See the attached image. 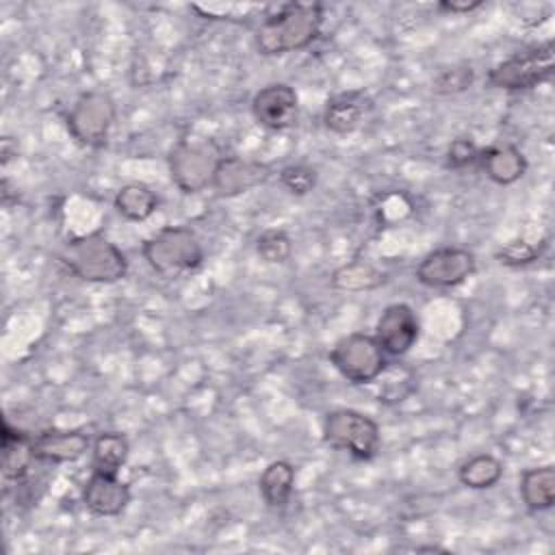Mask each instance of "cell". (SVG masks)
Listing matches in <instances>:
<instances>
[{
  "mask_svg": "<svg viewBox=\"0 0 555 555\" xmlns=\"http://www.w3.org/2000/svg\"><path fill=\"white\" fill-rule=\"evenodd\" d=\"M323 26V7L319 2H288L267 15L256 28V50L262 56H282L306 50Z\"/></svg>",
  "mask_w": 555,
  "mask_h": 555,
  "instance_id": "obj_1",
  "label": "cell"
},
{
  "mask_svg": "<svg viewBox=\"0 0 555 555\" xmlns=\"http://www.w3.org/2000/svg\"><path fill=\"white\" fill-rule=\"evenodd\" d=\"M56 256L61 264L82 282L115 284L128 275L126 254L100 232L67 238Z\"/></svg>",
  "mask_w": 555,
  "mask_h": 555,
  "instance_id": "obj_2",
  "label": "cell"
},
{
  "mask_svg": "<svg viewBox=\"0 0 555 555\" xmlns=\"http://www.w3.org/2000/svg\"><path fill=\"white\" fill-rule=\"evenodd\" d=\"M143 260L154 273L165 280H176L193 273L204 262L199 236L186 225H165L141 245Z\"/></svg>",
  "mask_w": 555,
  "mask_h": 555,
  "instance_id": "obj_3",
  "label": "cell"
},
{
  "mask_svg": "<svg viewBox=\"0 0 555 555\" xmlns=\"http://www.w3.org/2000/svg\"><path fill=\"white\" fill-rule=\"evenodd\" d=\"M225 154L212 139H180L167 158L171 182L184 193L195 195L212 186L215 171Z\"/></svg>",
  "mask_w": 555,
  "mask_h": 555,
  "instance_id": "obj_4",
  "label": "cell"
},
{
  "mask_svg": "<svg viewBox=\"0 0 555 555\" xmlns=\"http://www.w3.org/2000/svg\"><path fill=\"white\" fill-rule=\"evenodd\" d=\"M323 442L358 462H369L379 451L382 434L377 421L369 414L353 408H336L323 418Z\"/></svg>",
  "mask_w": 555,
  "mask_h": 555,
  "instance_id": "obj_5",
  "label": "cell"
},
{
  "mask_svg": "<svg viewBox=\"0 0 555 555\" xmlns=\"http://www.w3.org/2000/svg\"><path fill=\"white\" fill-rule=\"evenodd\" d=\"M555 74V43L548 39L544 43L514 52L505 61L496 63L486 74V85L503 91H527Z\"/></svg>",
  "mask_w": 555,
  "mask_h": 555,
  "instance_id": "obj_6",
  "label": "cell"
},
{
  "mask_svg": "<svg viewBox=\"0 0 555 555\" xmlns=\"http://www.w3.org/2000/svg\"><path fill=\"white\" fill-rule=\"evenodd\" d=\"M332 366L356 386L373 384L388 366L386 351L379 347L375 336L364 332H351L334 343L330 349Z\"/></svg>",
  "mask_w": 555,
  "mask_h": 555,
  "instance_id": "obj_7",
  "label": "cell"
},
{
  "mask_svg": "<svg viewBox=\"0 0 555 555\" xmlns=\"http://www.w3.org/2000/svg\"><path fill=\"white\" fill-rule=\"evenodd\" d=\"M117 117L115 100L98 89L85 91L72 104L65 124L72 139L85 147H104Z\"/></svg>",
  "mask_w": 555,
  "mask_h": 555,
  "instance_id": "obj_8",
  "label": "cell"
},
{
  "mask_svg": "<svg viewBox=\"0 0 555 555\" xmlns=\"http://www.w3.org/2000/svg\"><path fill=\"white\" fill-rule=\"evenodd\" d=\"M475 271L477 260L473 251L447 245L425 254L414 269V278L427 288H453L464 284Z\"/></svg>",
  "mask_w": 555,
  "mask_h": 555,
  "instance_id": "obj_9",
  "label": "cell"
},
{
  "mask_svg": "<svg viewBox=\"0 0 555 555\" xmlns=\"http://www.w3.org/2000/svg\"><path fill=\"white\" fill-rule=\"evenodd\" d=\"M251 115L267 130H288L299 117V95L288 82L264 85L251 98Z\"/></svg>",
  "mask_w": 555,
  "mask_h": 555,
  "instance_id": "obj_10",
  "label": "cell"
},
{
  "mask_svg": "<svg viewBox=\"0 0 555 555\" xmlns=\"http://www.w3.org/2000/svg\"><path fill=\"white\" fill-rule=\"evenodd\" d=\"M373 336L386 356H405L418 343L421 321L412 306L397 301L382 310Z\"/></svg>",
  "mask_w": 555,
  "mask_h": 555,
  "instance_id": "obj_11",
  "label": "cell"
},
{
  "mask_svg": "<svg viewBox=\"0 0 555 555\" xmlns=\"http://www.w3.org/2000/svg\"><path fill=\"white\" fill-rule=\"evenodd\" d=\"M132 499L130 483L119 479V473L91 470L82 486V505L93 516H119Z\"/></svg>",
  "mask_w": 555,
  "mask_h": 555,
  "instance_id": "obj_12",
  "label": "cell"
},
{
  "mask_svg": "<svg viewBox=\"0 0 555 555\" xmlns=\"http://www.w3.org/2000/svg\"><path fill=\"white\" fill-rule=\"evenodd\" d=\"M91 442L85 429L52 427L33 436V455L41 464H69L85 457Z\"/></svg>",
  "mask_w": 555,
  "mask_h": 555,
  "instance_id": "obj_13",
  "label": "cell"
},
{
  "mask_svg": "<svg viewBox=\"0 0 555 555\" xmlns=\"http://www.w3.org/2000/svg\"><path fill=\"white\" fill-rule=\"evenodd\" d=\"M271 176L269 165L251 158L241 156H223L215 178H212V191L221 197H236L241 193H247L260 184H264Z\"/></svg>",
  "mask_w": 555,
  "mask_h": 555,
  "instance_id": "obj_14",
  "label": "cell"
},
{
  "mask_svg": "<svg viewBox=\"0 0 555 555\" xmlns=\"http://www.w3.org/2000/svg\"><path fill=\"white\" fill-rule=\"evenodd\" d=\"M373 111V100L362 89L332 95L323 108V126L334 134H351L364 126Z\"/></svg>",
  "mask_w": 555,
  "mask_h": 555,
  "instance_id": "obj_15",
  "label": "cell"
},
{
  "mask_svg": "<svg viewBox=\"0 0 555 555\" xmlns=\"http://www.w3.org/2000/svg\"><path fill=\"white\" fill-rule=\"evenodd\" d=\"M477 165L494 184H501V186L518 182L529 167L525 154L512 143H494V145L481 147Z\"/></svg>",
  "mask_w": 555,
  "mask_h": 555,
  "instance_id": "obj_16",
  "label": "cell"
},
{
  "mask_svg": "<svg viewBox=\"0 0 555 555\" xmlns=\"http://www.w3.org/2000/svg\"><path fill=\"white\" fill-rule=\"evenodd\" d=\"M33 464H41L33 455V436L11 427L7 421H2V477L4 483L15 481L22 483L30 470Z\"/></svg>",
  "mask_w": 555,
  "mask_h": 555,
  "instance_id": "obj_17",
  "label": "cell"
},
{
  "mask_svg": "<svg viewBox=\"0 0 555 555\" xmlns=\"http://www.w3.org/2000/svg\"><path fill=\"white\" fill-rule=\"evenodd\" d=\"M258 490L267 507H284L295 490V466L288 460H273L264 466L258 479Z\"/></svg>",
  "mask_w": 555,
  "mask_h": 555,
  "instance_id": "obj_18",
  "label": "cell"
},
{
  "mask_svg": "<svg viewBox=\"0 0 555 555\" xmlns=\"http://www.w3.org/2000/svg\"><path fill=\"white\" fill-rule=\"evenodd\" d=\"M518 492L527 509L546 512L555 505V468L551 464L527 468L520 475Z\"/></svg>",
  "mask_w": 555,
  "mask_h": 555,
  "instance_id": "obj_19",
  "label": "cell"
},
{
  "mask_svg": "<svg viewBox=\"0 0 555 555\" xmlns=\"http://www.w3.org/2000/svg\"><path fill=\"white\" fill-rule=\"evenodd\" d=\"M160 197L143 182H128L115 193L113 206L128 221H145L158 210Z\"/></svg>",
  "mask_w": 555,
  "mask_h": 555,
  "instance_id": "obj_20",
  "label": "cell"
},
{
  "mask_svg": "<svg viewBox=\"0 0 555 555\" xmlns=\"http://www.w3.org/2000/svg\"><path fill=\"white\" fill-rule=\"evenodd\" d=\"M130 455V442L121 431H102L91 442V470L119 473Z\"/></svg>",
  "mask_w": 555,
  "mask_h": 555,
  "instance_id": "obj_21",
  "label": "cell"
},
{
  "mask_svg": "<svg viewBox=\"0 0 555 555\" xmlns=\"http://www.w3.org/2000/svg\"><path fill=\"white\" fill-rule=\"evenodd\" d=\"M503 477V462L492 453H477L460 464L457 479L470 490L494 488Z\"/></svg>",
  "mask_w": 555,
  "mask_h": 555,
  "instance_id": "obj_22",
  "label": "cell"
},
{
  "mask_svg": "<svg viewBox=\"0 0 555 555\" xmlns=\"http://www.w3.org/2000/svg\"><path fill=\"white\" fill-rule=\"evenodd\" d=\"M332 284L340 291H369L384 284V273L364 262H351L334 271Z\"/></svg>",
  "mask_w": 555,
  "mask_h": 555,
  "instance_id": "obj_23",
  "label": "cell"
},
{
  "mask_svg": "<svg viewBox=\"0 0 555 555\" xmlns=\"http://www.w3.org/2000/svg\"><path fill=\"white\" fill-rule=\"evenodd\" d=\"M256 251L264 262L282 264L293 254V241L284 230L269 228V230L260 232V236L256 238Z\"/></svg>",
  "mask_w": 555,
  "mask_h": 555,
  "instance_id": "obj_24",
  "label": "cell"
},
{
  "mask_svg": "<svg viewBox=\"0 0 555 555\" xmlns=\"http://www.w3.org/2000/svg\"><path fill=\"white\" fill-rule=\"evenodd\" d=\"M475 80V72L470 65H451L438 72V76L431 82V91L438 95H451L466 91Z\"/></svg>",
  "mask_w": 555,
  "mask_h": 555,
  "instance_id": "obj_25",
  "label": "cell"
},
{
  "mask_svg": "<svg viewBox=\"0 0 555 555\" xmlns=\"http://www.w3.org/2000/svg\"><path fill=\"white\" fill-rule=\"evenodd\" d=\"M280 182L291 195L304 197L317 186V169L310 165H304V163L286 165L280 171Z\"/></svg>",
  "mask_w": 555,
  "mask_h": 555,
  "instance_id": "obj_26",
  "label": "cell"
},
{
  "mask_svg": "<svg viewBox=\"0 0 555 555\" xmlns=\"http://www.w3.org/2000/svg\"><path fill=\"white\" fill-rule=\"evenodd\" d=\"M479 150L473 139H455L447 150V167L451 169H464L468 165H475L479 158Z\"/></svg>",
  "mask_w": 555,
  "mask_h": 555,
  "instance_id": "obj_27",
  "label": "cell"
},
{
  "mask_svg": "<svg viewBox=\"0 0 555 555\" xmlns=\"http://www.w3.org/2000/svg\"><path fill=\"white\" fill-rule=\"evenodd\" d=\"M481 7H483L481 0H442V2H438V11H444L451 15H468Z\"/></svg>",
  "mask_w": 555,
  "mask_h": 555,
  "instance_id": "obj_28",
  "label": "cell"
}]
</instances>
